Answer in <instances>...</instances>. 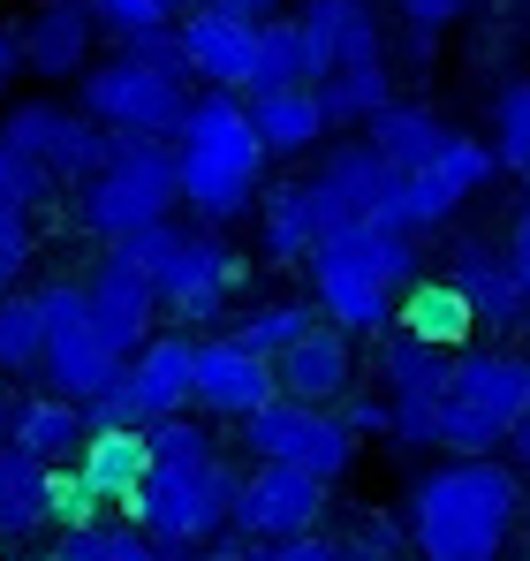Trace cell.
Wrapping results in <instances>:
<instances>
[{
  "mask_svg": "<svg viewBox=\"0 0 530 561\" xmlns=\"http://www.w3.org/2000/svg\"><path fill=\"white\" fill-rule=\"evenodd\" d=\"M129 387L145 402V417H189V394H197V342L182 327H160L137 357H129Z\"/></svg>",
  "mask_w": 530,
  "mask_h": 561,
  "instance_id": "603a6c76",
  "label": "cell"
},
{
  "mask_svg": "<svg viewBox=\"0 0 530 561\" xmlns=\"http://www.w3.org/2000/svg\"><path fill=\"white\" fill-rule=\"evenodd\" d=\"M235 485H243V470L228 463V456H212V463H189V470L152 463L145 493L129 501V524H137V531H145L160 554L220 547V539L235 531Z\"/></svg>",
  "mask_w": 530,
  "mask_h": 561,
  "instance_id": "52a82bcc",
  "label": "cell"
},
{
  "mask_svg": "<svg viewBox=\"0 0 530 561\" xmlns=\"http://www.w3.org/2000/svg\"><path fill=\"white\" fill-rule=\"evenodd\" d=\"M319 190L334 197L342 228H349V220H387V228H402V175H394L371 145H334V152L319 160Z\"/></svg>",
  "mask_w": 530,
  "mask_h": 561,
  "instance_id": "ffe728a7",
  "label": "cell"
},
{
  "mask_svg": "<svg viewBox=\"0 0 530 561\" xmlns=\"http://www.w3.org/2000/svg\"><path fill=\"white\" fill-rule=\"evenodd\" d=\"M402 334H417V342H433V350H447V357H462L470 350V334H477V311L462 304V288L454 280H417L410 296H402V319H394Z\"/></svg>",
  "mask_w": 530,
  "mask_h": 561,
  "instance_id": "83f0119b",
  "label": "cell"
},
{
  "mask_svg": "<svg viewBox=\"0 0 530 561\" xmlns=\"http://www.w3.org/2000/svg\"><path fill=\"white\" fill-rule=\"evenodd\" d=\"M342 554H349V561H394V554H402V531L379 524V516H364L349 539H342Z\"/></svg>",
  "mask_w": 530,
  "mask_h": 561,
  "instance_id": "ee69618b",
  "label": "cell"
},
{
  "mask_svg": "<svg viewBox=\"0 0 530 561\" xmlns=\"http://www.w3.org/2000/svg\"><path fill=\"white\" fill-rule=\"evenodd\" d=\"M447 280L462 288V304H470L477 327H493V334H508V327L530 311V296L516 288V274H508V251H493L485 236H462V243H454Z\"/></svg>",
  "mask_w": 530,
  "mask_h": 561,
  "instance_id": "7402d4cb",
  "label": "cell"
},
{
  "mask_svg": "<svg viewBox=\"0 0 530 561\" xmlns=\"http://www.w3.org/2000/svg\"><path fill=\"white\" fill-rule=\"evenodd\" d=\"M212 8H228V15H243V23H273V15H280V0H212Z\"/></svg>",
  "mask_w": 530,
  "mask_h": 561,
  "instance_id": "f907efd6",
  "label": "cell"
},
{
  "mask_svg": "<svg viewBox=\"0 0 530 561\" xmlns=\"http://www.w3.org/2000/svg\"><path fill=\"white\" fill-rule=\"evenodd\" d=\"M84 304H91L99 342H106L122 365H129V357L160 334V319H168V311H160V280L145 274L129 251H106V259L84 274Z\"/></svg>",
  "mask_w": 530,
  "mask_h": 561,
  "instance_id": "7c38bea8",
  "label": "cell"
},
{
  "mask_svg": "<svg viewBox=\"0 0 530 561\" xmlns=\"http://www.w3.org/2000/svg\"><path fill=\"white\" fill-rule=\"evenodd\" d=\"M447 137H454V129H447L440 114H433V106H410V99H394V106H379V114L364 122V145H371L394 175H425L447 152Z\"/></svg>",
  "mask_w": 530,
  "mask_h": 561,
  "instance_id": "d4e9b609",
  "label": "cell"
},
{
  "mask_svg": "<svg viewBox=\"0 0 530 561\" xmlns=\"http://www.w3.org/2000/svg\"><path fill=\"white\" fill-rule=\"evenodd\" d=\"M311 92L326 106V122H371L379 106H394V77H387V61H356V69H334Z\"/></svg>",
  "mask_w": 530,
  "mask_h": 561,
  "instance_id": "836d02e7",
  "label": "cell"
},
{
  "mask_svg": "<svg viewBox=\"0 0 530 561\" xmlns=\"http://www.w3.org/2000/svg\"><path fill=\"white\" fill-rule=\"evenodd\" d=\"M54 524V470L0 440V539H38Z\"/></svg>",
  "mask_w": 530,
  "mask_h": 561,
  "instance_id": "f1b7e54d",
  "label": "cell"
},
{
  "mask_svg": "<svg viewBox=\"0 0 530 561\" xmlns=\"http://www.w3.org/2000/svg\"><path fill=\"white\" fill-rule=\"evenodd\" d=\"M303 38H311V61H319V84L334 69H356V61H387V31L371 15V0H303Z\"/></svg>",
  "mask_w": 530,
  "mask_h": 561,
  "instance_id": "44dd1931",
  "label": "cell"
},
{
  "mask_svg": "<svg viewBox=\"0 0 530 561\" xmlns=\"http://www.w3.org/2000/svg\"><path fill=\"white\" fill-rule=\"evenodd\" d=\"M296 84H319V61H311V38L296 15H273L258 31V77L251 92H296Z\"/></svg>",
  "mask_w": 530,
  "mask_h": 561,
  "instance_id": "1f68e13d",
  "label": "cell"
},
{
  "mask_svg": "<svg viewBox=\"0 0 530 561\" xmlns=\"http://www.w3.org/2000/svg\"><path fill=\"white\" fill-rule=\"evenodd\" d=\"M99 508H106V501L84 485V470H77V463L54 470V524H61V531H84V524H99Z\"/></svg>",
  "mask_w": 530,
  "mask_h": 561,
  "instance_id": "b9f144b4",
  "label": "cell"
},
{
  "mask_svg": "<svg viewBox=\"0 0 530 561\" xmlns=\"http://www.w3.org/2000/svg\"><path fill=\"white\" fill-rule=\"evenodd\" d=\"M379 387L394 394V402H410V394H425V402H447V373H454V357L447 350H433V342H417V334H387L379 342Z\"/></svg>",
  "mask_w": 530,
  "mask_h": 561,
  "instance_id": "f546056e",
  "label": "cell"
},
{
  "mask_svg": "<svg viewBox=\"0 0 530 561\" xmlns=\"http://www.w3.org/2000/svg\"><path fill=\"white\" fill-rule=\"evenodd\" d=\"M0 137H8L54 190L61 183L84 190L91 175L106 168V145H114L84 106H69V99H15V106L0 114Z\"/></svg>",
  "mask_w": 530,
  "mask_h": 561,
  "instance_id": "9c48e42d",
  "label": "cell"
},
{
  "mask_svg": "<svg viewBox=\"0 0 530 561\" xmlns=\"http://www.w3.org/2000/svg\"><path fill=\"white\" fill-rule=\"evenodd\" d=\"M0 440L8 448H23L31 463H46V470H61V463H77L84 456V440H91V425H84V402H69V394H8L0 402Z\"/></svg>",
  "mask_w": 530,
  "mask_h": 561,
  "instance_id": "d6986e66",
  "label": "cell"
},
{
  "mask_svg": "<svg viewBox=\"0 0 530 561\" xmlns=\"http://www.w3.org/2000/svg\"><path fill=\"white\" fill-rule=\"evenodd\" d=\"M265 152L251 129V106L235 92H197L175 129V168H182V205L205 228H228L251 213V197H265Z\"/></svg>",
  "mask_w": 530,
  "mask_h": 561,
  "instance_id": "3957f363",
  "label": "cell"
},
{
  "mask_svg": "<svg viewBox=\"0 0 530 561\" xmlns=\"http://www.w3.org/2000/svg\"><path fill=\"white\" fill-rule=\"evenodd\" d=\"M523 524V478L493 456L440 463L410 485V547L425 561H500Z\"/></svg>",
  "mask_w": 530,
  "mask_h": 561,
  "instance_id": "7a4b0ae2",
  "label": "cell"
},
{
  "mask_svg": "<svg viewBox=\"0 0 530 561\" xmlns=\"http://www.w3.org/2000/svg\"><path fill=\"white\" fill-rule=\"evenodd\" d=\"M46 365V311H38V288H15L0 304V379H38Z\"/></svg>",
  "mask_w": 530,
  "mask_h": 561,
  "instance_id": "d6a6232c",
  "label": "cell"
},
{
  "mask_svg": "<svg viewBox=\"0 0 530 561\" xmlns=\"http://www.w3.org/2000/svg\"><path fill=\"white\" fill-rule=\"evenodd\" d=\"M61 561H160V547L137 531V524H84V531H61Z\"/></svg>",
  "mask_w": 530,
  "mask_h": 561,
  "instance_id": "e575fe53",
  "label": "cell"
},
{
  "mask_svg": "<svg viewBox=\"0 0 530 561\" xmlns=\"http://www.w3.org/2000/svg\"><path fill=\"white\" fill-rule=\"evenodd\" d=\"M243 448L258 463L311 470L319 485L356 470V433L342 425V410H311V402H265L258 417H243Z\"/></svg>",
  "mask_w": 530,
  "mask_h": 561,
  "instance_id": "8fae6325",
  "label": "cell"
},
{
  "mask_svg": "<svg viewBox=\"0 0 530 561\" xmlns=\"http://www.w3.org/2000/svg\"><path fill=\"white\" fill-rule=\"evenodd\" d=\"M91 8L84 0H46L31 23H23V61H31V77H46V84H84L91 69Z\"/></svg>",
  "mask_w": 530,
  "mask_h": 561,
  "instance_id": "cb8c5ba5",
  "label": "cell"
},
{
  "mask_svg": "<svg viewBox=\"0 0 530 561\" xmlns=\"http://www.w3.org/2000/svg\"><path fill=\"white\" fill-rule=\"evenodd\" d=\"M493 160L530 175V77L493 92Z\"/></svg>",
  "mask_w": 530,
  "mask_h": 561,
  "instance_id": "d590c367",
  "label": "cell"
},
{
  "mask_svg": "<svg viewBox=\"0 0 530 561\" xmlns=\"http://www.w3.org/2000/svg\"><path fill=\"white\" fill-rule=\"evenodd\" d=\"M38 311H46V394H69V402H91L99 387H114L122 379V357L99 342V327H91V304H84V280H38Z\"/></svg>",
  "mask_w": 530,
  "mask_h": 561,
  "instance_id": "30bf717a",
  "label": "cell"
},
{
  "mask_svg": "<svg viewBox=\"0 0 530 561\" xmlns=\"http://www.w3.org/2000/svg\"><path fill=\"white\" fill-rule=\"evenodd\" d=\"M530 417V387H523V357L508 350H462L447 373V402H440V448L454 463L500 456L516 440V425Z\"/></svg>",
  "mask_w": 530,
  "mask_h": 561,
  "instance_id": "8992f818",
  "label": "cell"
},
{
  "mask_svg": "<svg viewBox=\"0 0 530 561\" xmlns=\"http://www.w3.org/2000/svg\"><path fill=\"white\" fill-rule=\"evenodd\" d=\"M38 561H61V554H38Z\"/></svg>",
  "mask_w": 530,
  "mask_h": 561,
  "instance_id": "9f6ffc18",
  "label": "cell"
},
{
  "mask_svg": "<svg viewBox=\"0 0 530 561\" xmlns=\"http://www.w3.org/2000/svg\"><path fill=\"white\" fill-rule=\"evenodd\" d=\"M265 402H280L273 365L251 357L235 334H205V342H197V394H189V410H197V417H228V425H243V417H258Z\"/></svg>",
  "mask_w": 530,
  "mask_h": 561,
  "instance_id": "2e32d148",
  "label": "cell"
},
{
  "mask_svg": "<svg viewBox=\"0 0 530 561\" xmlns=\"http://www.w3.org/2000/svg\"><path fill=\"white\" fill-rule=\"evenodd\" d=\"M311 304L326 327L342 334H387L402 319V296L425 280V251L410 228H387V220H349L334 228L319 251H311Z\"/></svg>",
  "mask_w": 530,
  "mask_h": 561,
  "instance_id": "6da1fadb",
  "label": "cell"
},
{
  "mask_svg": "<svg viewBox=\"0 0 530 561\" xmlns=\"http://www.w3.org/2000/svg\"><path fill=\"white\" fill-rule=\"evenodd\" d=\"M394 8L410 15V31H440V23L462 15V0H394Z\"/></svg>",
  "mask_w": 530,
  "mask_h": 561,
  "instance_id": "7dc6e473",
  "label": "cell"
},
{
  "mask_svg": "<svg viewBox=\"0 0 530 561\" xmlns=\"http://www.w3.org/2000/svg\"><path fill=\"white\" fill-rule=\"evenodd\" d=\"M228 561H349V554H342V539H326V531H303V539H280V547L228 539Z\"/></svg>",
  "mask_w": 530,
  "mask_h": 561,
  "instance_id": "60d3db41",
  "label": "cell"
},
{
  "mask_svg": "<svg viewBox=\"0 0 530 561\" xmlns=\"http://www.w3.org/2000/svg\"><path fill=\"white\" fill-rule=\"evenodd\" d=\"M84 425L91 433H152V417H145V402H137V387H129V365L114 387H99L84 402Z\"/></svg>",
  "mask_w": 530,
  "mask_h": 561,
  "instance_id": "f35d334b",
  "label": "cell"
},
{
  "mask_svg": "<svg viewBox=\"0 0 530 561\" xmlns=\"http://www.w3.org/2000/svg\"><path fill=\"white\" fill-rule=\"evenodd\" d=\"M243 106H251V129H258V145L273 152V160H288V152H311V145L334 129L311 84H296V92H251Z\"/></svg>",
  "mask_w": 530,
  "mask_h": 561,
  "instance_id": "484cf974",
  "label": "cell"
},
{
  "mask_svg": "<svg viewBox=\"0 0 530 561\" xmlns=\"http://www.w3.org/2000/svg\"><path fill=\"white\" fill-rule=\"evenodd\" d=\"M182 31V54H189V77L205 84V92H235L251 99V77H258V31L265 23H243V15H228V8H189L175 23Z\"/></svg>",
  "mask_w": 530,
  "mask_h": 561,
  "instance_id": "5bb4252c",
  "label": "cell"
},
{
  "mask_svg": "<svg viewBox=\"0 0 530 561\" xmlns=\"http://www.w3.org/2000/svg\"><path fill=\"white\" fill-rule=\"evenodd\" d=\"M160 561H228V539L220 547H189V554H160Z\"/></svg>",
  "mask_w": 530,
  "mask_h": 561,
  "instance_id": "816d5d0a",
  "label": "cell"
},
{
  "mask_svg": "<svg viewBox=\"0 0 530 561\" xmlns=\"http://www.w3.org/2000/svg\"><path fill=\"white\" fill-rule=\"evenodd\" d=\"M77 106H84L106 137H168V145H175L182 114H189V84L145 69V61H129V54H114V61H91L84 69Z\"/></svg>",
  "mask_w": 530,
  "mask_h": 561,
  "instance_id": "ba28073f",
  "label": "cell"
},
{
  "mask_svg": "<svg viewBox=\"0 0 530 561\" xmlns=\"http://www.w3.org/2000/svg\"><path fill=\"white\" fill-rule=\"evenodd\" d=\"M77 470H84V485L106 508H129L145 493V478H152V448H145V433H91Z\"/></svg>",
  "mask_w": 530,
  "mask_h": 561,
  "instance_id": "4316f807",
  "label": "cell"
},
{
  "mask_svg": "<svg viewBox=\"0 0 530 561\" xmlns=\"http://www.w3.org/2000/svg\"><path fill=\"white\" fill-rule=\"evenodd\" d=\"M493 145L485 137H447V152L425 168V175H402V228L410 236H425V228H440L454 220L462 205H470V190L493 183Z\"/></svg>",
  "mask_w": 530,
  "mask_h": 561,
  "instance_id": "e0dca14e",
  "label": "cell"
},
{
  "mask_svg": "<svg viewBox=\"0 0 530 561\" xmlns=\"http://www.w3.org/2000/svg\"><path fill=\"white\" fill-rule=\"evenodd\" d=\"M273 387H280V402H311V410L349 402V387H356V334H342V327L319 319L296 350L273 357Z\"/></svg>",
  "mask_w": 530,
  "mask_h": 561,
  "instance_id": "ac0fdd59",
  "label": "cell"
},
{
  "mask_svg": "<svg viewBox=\"0 0 530 561\" xmlns=\"http://www.w3.org/2000/svg\"><path fill=\"white\" fill-rule=\"evenodd\" d=\"M342 425H349V433H394V410H387V394H379V402L356 394L349 410H342Z\"/></svg>",
  "mask_w": 530,
  "mask_h": 561,
  "instance_id": "bcb514c9",
  "label": "cell"
},
{
  "mask_svg": "<svg viewBox=\"0 0 530 561\" xmlns=\"http://www.w3.org/2000/svg\"><path fill=\"white\" fill-rule=\"evenodd\" d=\"M23 266H31V220H0V304L15 296Z\"/></svg>",
  "mask_w": 530,
  "mask_h": 561,
  "instance_id": "f6af8a7d",
  "label": "cell"
},
{
  "mask_svg": "<svg viewBox=\"0 0 530 561\" xmlns=\"http://www.w3.org/2000/svg\"><path fill=\"white\" fill-rule=\"evenodd\" d=\"M84 8H91V23L114 31V38H137V31H152V23H168L160 0H84Z\"/></svg>",
  "mask_w": 530,
  "mask_h": 561,
  "instance_id": "7bdbcfd3",
  "label": "cell"
},
{
  "mask_svg": "<svg viewBox=\"0 0 530 561\" xmlns=\"http://www.w3.org/2000/svg\"><path fill=\"white\" fill-rule=\"evenodd\" d=\"M508 274H516V288L530 296V205L516 213V228H508Z\"/></svg>",
  "mask_w": 530,
  "mask_h": 561,
  "instance_id": "c3c4849f",
  "label": "cell"
},
{
  "mask_svg": "<svg viewBox=\"0 0 530 561\" xmlns=\"http://www.w3.org/2000/svg\"><path fill=\"white\" fill-rule=\"evenodd\" d=\"M31 61H23V23H0V99H8V84L23 77Z\"/></svg>",
  "mask_w": 530,
  "mask_h": 561,
  "instance_id": "681fc988",
  "label": "cell"
},
{
  "mask_svg": "<svg viewBox=\"0 0 530 561\" xmlns=\"http://www.w3.org/2000/svg\"><path fill=\"white\" fill-rule=\"evenodd\" d=\"M311 327H319V304H303V296H273V304H251L228 334H235L251 357H265V365H273V357H280V350H296Z\"/></svg>",
  "mask_w": 530,
  "mask_h": 561,
  "instance_id": "4dcf8cb0",
  "label": "cell"
},
{
  "mask_svg": "<svg viewBox=\"0 0 530 561\" xmlns=\"http://www.w3.org/2000/svg\"><path fill=\"white\" fill-rule=\"evenodd\" d=\"M508 448H516V463L530 470V417H523V425H516V440H508Z\"/></svg>",
  "mask_w": 530,
  "mask_h": 561,
  "instance_id": "f5cc1de1",
  "label": "cell"
},
{
  "mask_svg": "<svg viewBox=\"0 0 530 561\" xmlns=\"http://www.w3.org/2000/svg\"><path fill=\"white\" fill-rule=\"evenodd\" d=\"M319 516H326V485L311 470L258 463V470H243V485H235V539H251V547L303 539V531H319Z\"/></svg>",
  "mask_w": 530,
  "mask_h": 561,
  "instance_id": "4fadbf2b",
  "label": "cell"
},
{
  "mask_svg": "<svg viewBox=\"0 0 530 561\" xmlns=\"http://www.w3.org/2000/svg\"><path fill=\"white\" fill-rule=\"evenodd\" d=\"M145 448H152V463H168V470H189V463H212V456H220L197 410H189V417H160V425L145 433Z\"/></svg>",
  "mask_w": 530,
  "mask_h": 561,
  "instance_id": "8d00e7d4",
  "label": "cell"
},
{
  "mask_svg": "<svg viewBox=\"0 0 530 561\" xmlns=\"http://www.w3.org/2000/svg\"><path fill=\"white\" fill-rule=\"evenodd\" d=\"M160 8H168V15H189V8H205V0H160Z\"/></svg>",
  "mask_w": 530,
  "mask_h": 561,
  "instance_id": "db71d44e",
  "label": "cell"
},
{
  "mask_svg": "<svg viewBox=\"0 0 530 561\" xmlns=\"http://www.w3.org/2000/svg\"><path fill=\"white\" fill-rule=\"evenodd\" d=\"M114 251H129L145 274L160 280V311L175 319L182 334L220 327V311H228L235 288H243L235 243H228L220 228H205V220H152V228H137V236L114 243Z\"/></svg>",
  "mask_w": 530,
  "mask_h": 561,
  "instance_id": "277c9868",
  "label": "cell"
},
{
  "mask_svg": "<svg viewBox=\"0 0 530 561\" xmlns=\"http://www.w3.org/2000/svg\"><path fill=\"white\" fill-rule=\"evenodd\" d=\"M46 190H54V183H46V175L0 137V220H31V213L46 205Z\"/></svg>",
  "mask_w": 530,
  "mask_h": 561,
  "instance_id": "74e56055",
  "label": "cell"
},
{
  "mask_svg": "<svg viewBox=\"0 0 530 561\" xmlns=\"http://www.w3.org/2000/svg\"><path fill=\"white\" fill-rule=\"evenodd\" d=\"M523 387H530V357H523Z\"/></svg>",
  "mask_w": 530,
  "mask_h": 561,
  "instance_id": "11a10c76",
  "label": "cell"
},
{
  "mask_svg": "<svg viewBox=\"0 0 530 561\" xmlns=\"http://www.w3.org/2000/svg\"><path fill=\"white\" fill-rule=\"evenodd\" d=\"M175 205H182L175 145H168V137H114V145H106V168L77 190V228L114 251V243H129L137 228L175 220Z\"/></svg>",
  "mask_w": 530,
  "mask_h": 561,
  "instance_id": "5b68a950",
  "label": "cell"
},
{
  "mask_svg": "<svg viewBox=\"0 0 530 561\" xmlns=\"http://www.w3.org/2000/svg\"><path fill=\"white\" fill-rule=\"evenodd\" d=\"M342 228L334 197L319 190V175H296V183H273L258 197V259L265 266H311V251Z\"/></svg>",
  "mask_w": 530,
  "mask_h": 561,
  "instance_id": "9a60e30c",
  "label": "cell"
},
{
  "mask_svg": "<svg viewBox=\"0 0 530 561\" xmlns=\"http://www.w3.org/2000/svg\"><path fill=\"white\" fill-rule=\"evenodd\" d=\"M122 54H129V61H145V69H160V77H175V84H189V54H182V31H175V23H152V31L122 38Z\"/></svg>",
  "mask_w": 530,
  "mask_h": 561,
  "instance_id": "ab89813d",
  "label": "cell"
}]
</instances>
